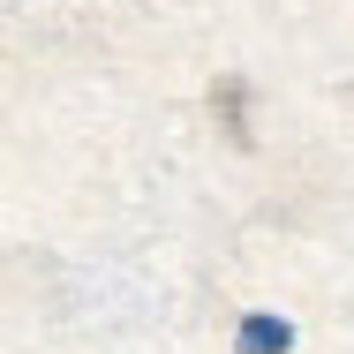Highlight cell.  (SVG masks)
<instances>
[{"label":"cell","mask_w":354,"mask_h":354,"mask_svg":"<svg viewBox=\"0 0 354 354\" xmlns=\"http://www.w3.org/2000/svg\"><path fill=\"white\" fill-rule=\"evenodd\" d=\"M212 106H218V121H226V136H234V143H249V91H241L234 75L212 91Z\"/></svg>","instance_id":"cell-2"},{"label":"cell","mask_w":354,"mask_h":354,"mask_svg":"<svg viewBox=\"0 0 354 354\" xmlns=\"http://www.w3.org/2000/svg\"><path fill=\"white\" fill-rule=\"evenodd\" d=\"M241 354H286L294 347V324L286 317H241V339H234Z\"/></svg>","instance_id":"cell-1"}]
</instances>
